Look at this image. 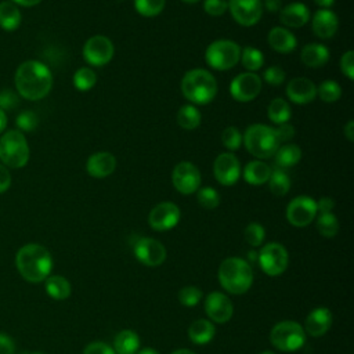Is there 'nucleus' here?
<instances>
[{
  "label": "nucleus",
  "instance_id": "53",
  "mask_svg": "<svg viewBox=\"0 0 354 354\" xmlns=\"http://www.w3.org/2000/svg\"><path fill=\"white\" fill-rule=\"evenodd\" d=\"M315 203H317V213H329L335 207V201L329 196H322Z\"/></svg>",
  "mask_w": 354,
  "mask_h": 354
},
{
  "label": "nucleus",
  "instance_id": "62",
  "mask_svg": "<svg viewBox=\"0 0 354 354\" xmlns=\"http://www.w3.org/2000/svg\"><path fill=\"white\" fill-rule=\"evenodd\" d=\"M260 354H274V353H272V351H268V350H267V351H261Z\"/></svg>",
  "mask_w": 354,
  "mask_h": 354
},
{
  "label": "nucleus",
  "instance_id": "25",
  "mask_svg": "<svg viewBox=\"0 0 354 354\" xmlns=\"http://www.w3.org/2000/svg\"><path fill=\"white\" fill-rule=\"evenodd\" d=\"M300 59L308 68H319L328 62L329 50L321 43H308L301 48Z\"/></svg>",
  "mask_w": 354,
  "mask_h": 354
},
{
  "label": "nucleus",
  "instance_id": "63",
  "mask_svg": "<svg viewBox=\"0 0 354 354\" xmlns=\"http://www.w3.org/2000/svg\"><path fill=\"white\" fill-rule=\"evenodd\" d=\"M32 354H44V353H40V351H36V353H32Z\"/></svg>",
  "mask_w": 354,
  "mask_h": 354
},
{
  "label": "nucleus",
  "instance_id": "47",
  "mask_svg": "<svg viewBox=\"0 0 354 354\" xmlns=\"http://www.w3.org/2000/svg\"><path fill=\"white\" fill-rule=\"evenodd\" d=\"M340 71L348 79H354V53L353 50H347L340 58Z\"/></svg>",
  "mask_w": 354,
  "mask_h": 354
},
{
  "label": "nucleus",
  "instance_id": "30",
  "mask_svg": "<svg viewBox=\"0 0 354 354\" xmlns=\"http://www.w3.org/2000/svg\"><path fill=\"white\" fill-rule=\"evenodd\" d=\"M44 288L47 295L54 300H65L72 292L69 281L62 275H48L44 281Z\"/></svg>",
  "mask_w": 354,
  "mask_h": 354
},
{
  "label": "nucleus",
  "instance_id": "42",
  "mask_svg": "<svg viewBox=\"0 0 354 354\" xmlns=\"http://www.w3.org/2000/svg\"><path fill=\"white\" fill-rule=\"evenodd\" d=\"M202 290L194 285L184 286L178 290V300L185 307H195L202 300Z\"/></svg>",
  "mask_w": 354,
  "mask_h": 354
},
{
  "label": "nucleus",
  "instance_id": "27",
  "mask_svg": "<svg viewBox=\"0 0 354 354\" xmlns=\"http://www.w3.org/2000/svg\"><path fill=\"white\" fill-rule=\"evenodd\" d=\"M214 333H216V328L213 322L203 318L195 319L188 328V337L191 339L192 343L199 346L207 344L214 337Z\"/></svg>",
  "mask_w": 354,
  "mask_h": 354
},
{
  "label": "nucleus",
  "instance_id": "23",
  "mask_svg": "<svg viewBox=\"0 0 354 354\" xmlns=\"http://www.w3.org/2000/svg\"><path fill=\"white\" fill-rule=\"evenodd\" d=\"M310 10L301 1H293L279 11V19L285 28H301L310 21Z\"/></svg>",
  "mask_w": 354,
  "mask_h": 354
},
{
  "label": "nucleus",
  "instance_id": "43",
  "mask_svg": "<svg viewBox=\"0 0 354 354\" xmlns=\"http://www.w3.org/2000/svg\"><path fill=\"white\" fill-rule=\"evenodd\" d=\"M243 236H245V241L256 248V246H260L264 241V236H266V230L261 224L259 223H250L246 225L245 231H243Z\"/></svg>",
  "mask_w": 354,
  "mask_h": 354
},
{
  "label": "nucleus",
  "instance_id": "35",
  "mask_svg": "<svg viewBox=\"0 0 354 354\" xmlns=\"http://www.w3.org/2000/svg\"><path fill=\"white\" fill-rule=\"evenodd\" d=\"M267 183L271 194L275 196H285L290 189V178L283 169L271 170L270 178Z\"/></svg>",
  "mask_w": 354,
  "mask_h": 354
},
{
  "label": "nucleus",
  "instance_id": "56",
  "mask_svg": "<svg viewBox=\"0 0 354 354\" xmlns=\"http://www.w3.org/2000/svg\"><path fill=\"white\" fill-rule=\"evenodd\" d=\"M17 6H24V7H33L37 6L41 0H10Z\"/></svg>",
  "mask_w": 354,
  "mask_h": 354
},
{
  "label": "nucleus",
  "instance_id": "32",
  "mask_svg": "<svg viewBox=\"0 0 354 354\" xmlns=\"http://www.w3.org/2000/svg\"><path fill=\"white\" fill-rule=\"evenodd\" d=\"M202 115L192 104H185L177 111V123L184 130H194L201 124Z\"/></svg>",
  "mask_w": 354,
  "mask_h": 354
},
{
  "label": "nucleus",
  "instance_id": "50",
  "mask_svg": "<svg viewBox=\"0 0 354 354\" xmlns=\"http://www.w3.org/2000/svg\"><path fill=\"white\" fill-rule=\"evenodd\" d=\"M18 104V97L11 90L0 91V109H11Z\"/></svg>",
  "mask_w": 354,
  "mask_h": 354
},
{
  "label": "nucleus",
  "instance_id": "1",
  "mask_svg": "<svg viewBox=\"0 0 354 354\" xmlns=\"http://www.w3.org/2000/svg\"><path fill=\"white\" fill-rule=\"evenodd\" d=\"M15 87L22 98L37 101L44 98L53 87V75L47 65L36 59L24 61L14 76Z\"/></svg>",
  "mask_w": 354,
  "mask_h": 354
},
{
  "label": "nucleus",
  "instance_id": "39",
  "mask_svg": "<svg viewBox=\"0 0 354 354\" xmlns=\"http://www.w3.org/2000/svg\"><path fill=\"white\" fill-rule=\"evenodd\" d=\"M166 6V0H134V7L137 12L142 17H156Z\"/></svg>",
  "mask_w": 354,
  "mask_h": 354
},
{
  "label": "nucleus",
  "instance_id": "20",
  "mask_svg": "<svg viewBox=\"0 0 354 354\" xmlns=\"http://www.w3.org/2000/svg\"><path fill=\"white\" fill-rule=\"evenodd\" d=\"M311 28L317 37L319 39H330L335 36L339 28V19L336 14L329 8H319L311 17Z\"/></svg>",
  "mask_w": 354,
  "mask_h": 354
},
{
  "label": "nucleus",
  "instance_id": "3",
  "mask_svg": "<svg viewBox=\"0 0 354 354\" xmlns=\"http://www.w3.org/2000/svg\"><path fill=\"white\" fill-rule=\"evenodd\" d=\"M216 77L203 68H194L185 72L181 79V93L192 105H206L217 94Z\"/></svg>",
  "mask_w": 354,
  "mask_h": 354
},
{
  "label": "nucleus",
  "instance_id": "26",
  "mask_svg": "<svg viewBox=\"0 0 354 354\" xmlns=\"http://www.w3.org/2000/svg\"><path fill=\"white\" fill-rule=\"evenodd\" d=\"M271 167L264 160H250L243 167V178L250 185H263L268 181Z\"/></svg>",
  "mask_w": 354,
  "mask_h": 354
},
{
  "label": "nucleus",
  "instance_id": "28",
  "mask_svg": "<svg viewBox=\"0 0 354 354\" xmlns=\"http://www.w3.org/2000/svg\"><path fill=\"white\" fill-rule=\"evenodd\" d=\"M112 348L116 354H136L140 348V337L134 330L123 329L115 336Z\"/></svg>",
  "mask_w": 354,
  "mask_h": 354
},
{
  "label": "nucleus",
  "instance_id": "34",
  "mask_svg": "<svg viewBox=\"0 0 354 354\" xmlns=\"http://www.w3.org/2000/svg\"><path fill=\"white\" fill-rule=\"evenodd\" d=\"M239 61L248 72H256L264 65V54L253 46H246L241 50Z\"/></svg>",
  "mask_w": 354,
  "mask_h": 354
},
{
  "label": "nucleus",
  "instance_id": "16",
  "mask_svg": "<svg viewBox=\"0 0 354 354\" xmlns=\"http://www.w3.org/2000/svg\"><path fill=\"white\" fill-rule=\"evenodd\" d=\"M241 163L232 152H221L213 162V174L217 183L230 187L241 177Z\"/></svg>",
  "mask_w": 354,
  "mask_h": 354
},
{
  "label": "nucleus",
  "instance_id": "41",
  "mask_svg": "<svg viewBox=\"0 0 354 354\" xmlns=\"http://www.w3.org/2000/svg\"><path fill=\"white\" fill-rule=\"evenodd\" d=\"M221 142L228 152H234L242 145V133L235 126H228L221 133Z\"/></svg>",
  "mask_w": 354,
  "mask_h": 354
},
{
  "label": "nucleus",
  "instance_id": "24",
  "mask_svg": "<svg viewBox=\"0 0 354 354\" xmlns=\"http://www.w3.org/2000/svg\"><path fill=\"white\" fill-rule=\"evenodd\" d=\"M267 40L270 47L279 54H289L297 46V40L295 35L285 26H274L268 32Z\"/></svg>",
  "mask_w": 354,
  "mask_h": 354
},
{
  "label": "nucleus",
  "instance_id": "6",
  "mask_svg": "<svg viewBox=\"0 0 354 354\" xmlns=\"http://www.w3.org/2000/svg\"><path fill=\"white\" fill-rule=\"evenodd\" d=\"M29 145L19 130H8L0 137V160L6 167L21 169L29 160Z\"/></svg>",
  "mask_w": 354,
  "mask_h": 354
},
{
  "label": "nucleus",
  "instance_id": "14",
  "mask_svg": "<svg viewBox=\"0 0 354 354\" xmlns=\"http://www.w3.org/2000/svg\"><path fill=\"white\" fill-rule=\"evenodd\" d=\"M180 216V207L174 202L165 201L151 209L148 214V223L155 231H169L178 224Z\"/></svg>",
  "mask_w": 354,
  "mask_h": 354
},
{
  "label": "nucleus",
  "instance_id": "2",
  "mask_svg": "<svg viewBox=\"0 0 354 354\" xmlns=\"http://www.w3.org/2000/svg\"><path fill=\"white\" fill-rule=\"evenodd\" d=\"M15 266L19 275L32 283L46 281L53 270L50 252L39 243H26L15 254Z\"/></svg>",
  "mask_w": 354,
  "mask_h": 354
},
{
  "label": "nucleus",
  "instance_id": "22",
  "mask_svg": "<svg viewBox=\"0 0 354 354\" xmlns=\"http://www.w3.org/2000/svg\"><path fill=\"white\" fill-rule=\"evenodd\" d=\"M332 326V313L328 307H317L308 313L304 322V332L310 336L319 337Z\"/></svg>",
  "mask_w": 354,
  "mask_h": 354
},
{
  "label": "nucleus",
  "instance_id": "7",
  "mask_svg": "<svg viewBox=\"0 0 354 354\" xmlns=\"http://www.w3.org/2000/svg\"><path fill=\"white\" fill-rule=\"evenodd\" d=\"M241 50L238 43L228 39H218L206 47L205 59L216 71H228L239 62Z\"/></svg>",
  "mask_w": 354,
  "mask_h": 354
},
{
  "label": "nucleus",
  "instance_id": "15",
  "mask_svg": "<svg viewBox=\"0 0 354 354\" xmlns=\"http://www.w3.org/2000/svg\"><path fill=\"white\" fill-rule=\"evenodd\" d=\"M134 256L140 263L147 267H158L160 266L167 256L166 248L158 239L153 238H138L133 246Z\"/></svg>",
  "mask_w": 354,
  "mask_h": 354
},
{
  "label": "nucleus",
  "instance_id": "21",
  "mask_svg": "<svg viewBox=\"0 0 354 354\" xmlns=\"http://www.w3.org/2000/svg\"><path fill=\"white\" fill-rule=\"evenodd\" d=\"M116 169V158L106 151H100L88 156L86 160V171L94 178L111 176Z\"/></svg>",
  "mask_w": 354,
  "mask_h": 354
},
{
  "label": "nucleus",
  "instance_id": "46",
  "mask_svg": "<svg viewBox=\"0 0 354 354\" xmlns=\"http://www.w3.org/2000/svg\"><path fill=\"white\" fill-rule=\"evenodd\" d=\"M203 10L210 17H221L228 10L227 0H205Z\"/></svg>",
  "mask_w": 354,
  "mask_h": 354
},
{
  "label": "nucleus",
  "instance_id": "59",
  "mask_svg": "<svg viewBox=\"0 0 354 354\" xmlns=\"http://www.w3.org/2000/svg\"><path fill=\"white\" fill-rule=\"evenodd\" d=\"M136 354H159L155 348H151V347H145V348H142V350H140V351H137Z\"/></svg>",
  "mask_w": 354,
  "mask_h": 354
},
{
  "label": "nucleus",
  "instance_id": "9",
  "mask_svg": "<svg viewBox=\"0 0 354 354\" xmlns=\"http://www.w3.org/2000/svg\"><path fill=\"white\" fill-rule=\"evenodd\" d=\"M257 261L261 271L270 277L281 275L289 264V254L283 245L278 242L266 243L257 253Z\"/></svg>",
  "mask_w": 354,
  "mask_h": 354
},
{
  "label": "nucleus",
  "instance_id": "49",
  "mask_svg": "<svg viewBox=\"0 0 354 354\" xmlns=\"http://www.w3.org/2000/svg\"><path fill=\"white\" fill-rule=\"evenodd\" d=\"M274 130H275V134H277L279 142H286L295 137V127L289 122L278 124Z\"/></svg>",
  "mask_w": 354,
  "mask_h": 354
},
{
  "label": "nucleus",
  "instance_id": "31",
  "mask_svg": "<svg viewBox=\"0 0 354 354\" xmlns=\"http://www.w3.org/2000/svg\"><path fill=\"white\" fill-rule=\"evenodd\" d=\"M19 25H21V12L17 4H14L10 0L1 1L0 3V28L7 32H11L18 29Z\"/></svg>",
  "mask_w": 354,
  "mask_h": 354
},
{
  "label": "nucleus",
  "instance_id": "37",
  "mask_svg": "<svg viewBox=\"0 0 354 354\" xmlns=\"http://www.w3.org/2000/svg\"><path fill=\"white\" fill-rule=\"evenodd\" d=\"M97 83V73L90 68H79L73 75V86L80 91L93 88Z\"/></svg>",
  "mask_w": 354,
  "mask_h": 354
},
{
  "label": "nucleus",
  "instance_id": "33",
  "mask_svg": "<svg viewBox=\"0 0 354 354\" xmlns=\"http://www.w3.org/2000/svg\"><path fill=\"white\" fill-rule=\"evenodd\" d=\"M267 115L268 119L275 123V124H281V123H286L290 119L292 115V109L290 105L288 104L286 100L283 98H274L268 108H267Z\"/></svg>",
  "mask_w": 354,
  "mask_h": 354
},
{
  "label": "nucleus",
  "instance_id": "11",
  "mask_svg": "<svg viewBox=\"0 0 354 354\" xmlns=\"http://www.w3.org/2000/svg\"><path fill=\"white\" fill-rule=\"evenodd\" d=\"M201 181H202L201 171L194 163L188 160H183L174 166L171 173V183H173V187L180 194L183 195L195 194L201 187Z\"/></svg>",
  "mask_w": 354,
  "mask_h": 354
},
{
  "label": "nucleus",
  "instance_id": "51",
  "mask_svg": "<svg viewBox=\"0 0 354 354\" xmlns=\"http://www.w3.org/2000/svg\"><path fill=\"white\" fill-rule=\"evenodd\" d=\"M14 353H15V343L12 337L0 332V354H14Z\"/></svg>",
  "mask_w": 354,
  "mask_h": 354
},
{
  "label": "nucleus",
  "instance_id": "61",
  "mask_svg": "<svg viewBox=\"0 0 354 354\" xmlns=\"http://www.w3.org/2000/svg\"><path fill=\"white\" fill-rule=\"evenodd\" d=\"M184 3H187V4H196V3H199L201 0H183Z\"/></svg>",
  "mask_w": 354,
  "mask_h": 354
},
{
  "label": "nucleus",
  "instance_id": "45",
  "mask_svg": "<svg viewBox=\"0 0 354 354\" xmlns=\"http://www.w3.org/2000/svg\"><path fill=\"white\" fill-rule=\"evenodd\" d=\"M263 79L270 84V86H281L285 79H286V75H285V71L278 66V65H272V66H268L264 72H263Z\"/></svg>",
  "mask_w": 354,
  "mask_h": 354
},
{
  "label": "nucleus",
  "instance_id": "44",
  "mask_svg": "<svg viewBox=\"0 0 354 354\" xmlns=\"http://www.w3.org/2000/svg\"><path fill=\"white\" fill-rule=\"evenodd\" d=\"M37 116L33 111H22L17 119H15V123L18 126L17 130L19 131H33L37 126Z\"/></svg>",
  "mask_w": 354,
  "mask_h": 354
},
{
  "label": "nucleus",
  "instance_id": "12",
  "mask_svg": "<svg viewBox=\"0 0 354 354\" xmlns=\"http://www.w3.org/2000/svg\"><path fill=\"white\" fill-rule=\"evenodd\" d=\"M261 77L256 72H242L230 83V94L239 102L254 100L261 91Z\"/></svg>",
  "mask_w": 354,
  "mask_h": 354
},
{
  "label": "nucleus",
  "instance_id": "60",
  "mask_svg": "<svg viewBox=\"0 0 354 354\" xmlns=\"http://www.w3.org/2000/svg\"><path fill=\"white\" fill-rule=\"evenodd\" d=\"M170 354H195V353L192 350H188V348H178V350L171 351Z\"/></svg>",
  "mask_w": 354,
  "mask_h": 354
},
{
  "label": "nucleus",
  "instance_id": "13",
  "mask_svg": "<svg viewBox=\"0 0 354 354\" xmlns=\"http://www.w3.org/2000/svg\"><path fill=\"white\" fill-rule=\"evenodd\" d=\"M317 217V203L307 195L293 198L286 207V220L295 227H306Z\"/></svg>",
  "mask_w": 354,
  "mask_h": 354
},
{
  "label": "nucleus",
  "instance_id": "4",
  "mask_svg": "<svg viewBox=\"0 0 354 354\" xmlns=\"http://www.w3.org/2000/svg\"><path fill=\"white\" fill-rule=\"evenodd\" d=\"M217 277L220 285L232 295L246 293L253 283L252 267L241 257H228L223 260Z\"/></svg>",
  "mask_w": 354,
  "mask_h": 354
},
{
  "label": "nucleus",
  "instance_id": "5",
  "mask_svg": "<svg viewBox=\"0 0 354 354\" xmlns=\"http://www.w3.org/2000/svg\"><path fill=\"white\" fill-rule=\"evenodd\" d=\"M242 142L248 152L260 160L272 158L281 145L274 127L263 123L248 126L242 136Z\"/></svg>",
  "mask_w": 354,
  "mask_h": 354
},
{
  "label": "nucleus",
  "instance_id": "48",
  "mask_svg": "<svg viewBox=\"0 0 354 354\" xmlns=\"http://www.w3.org/2000/svg\"><path fill=\"white\" fill-rule=\"evenodd\" d=\"M83 354H116V353L109 344L104 342H91L84 347Z\"/></svg>",
  "mask_w": 354,
  "mask_h": 354
},
{
  "label": "nucleus",
  "instance_id": "18",
  "mask_svg": "<svg viewBox=\"0 0 354 354\" xmlns=\"http://www.w3.org/2000/svg\"><path fill=\"white\" fill-rule=\"evenodd\" d=\"M205 311L210 321L225 324L234 314V304L227 295L221 292H212L205 299Z\"/></svg>",
  "mask_w": 354,
  "mask_h": 354
},
{
  "label": "nucleus",
  "instance_id": "19",
  "mask_svg": "<svg viewBox=\"0 0 354 354\" xmlns=\"http://www.w3.org/2000/svg\"><path fill=\"white\" fill-rule=\"evenodd\" d=\"M288 98L299 105H306L317 97V86L307 77H295L286 84Z\"/></svg>",
  "mask_w": 354,
  "mask_h": 354
},
{
  "label": "nucleus",
  "instance_id": "17",
  "mask_svg": "<svg viewBox=\"0 0 354 354\" xmlns=\"http://www.w3.org/2000/svg\"><path fill=\"white\" fill-rule=\"evenodd\" d=\"M231 17L242 26L256 25L263 15L261 0H227Z\"/></svg>",
  "mask_w": 354,
  "mask_h": 354
},
{
  "label": "nucleus",
  "instance_id": "58",
  "mask_svg": "<svg viewBox=\"0 0 354 354\" xmlns=\"http://www.w3.org/2000/svg\"><path fill=\"white\" fill-rule=\"evenodd\" d=\"M6 126H7V116H6V112L0 109V133L4 131Z\"/></svg>",
  "mask_w": 354,
  "mask_h": 354
},
{
  "label": "nucleus",
  "instance_id": "29",
  "mask_svg": "<svg viewBox=\"0 0 354 354\" xmlns=\"http://www.w3.org/2000/svg\"><path fill=\"white\" fill-rule=\"evenodd\" d=\"M274 162L278 166V169H286L297 165L301 159V149L296 144H283L279 145L277 152L274 153Z\"/></svg>",
  "mask_w": 354,
  "mask_h": 354
},
{
  "label": "nucleus",
  "instance_id": "8",
  "mask_svg": "<svg viewBox=\"0 0 354 354\" xmlns=\"http://www.w3.org/2000/svg\"><path fill=\"white\" fill-rule=\"evenodd\" d=\"M270 340L279 351L292 353L304 346L306 332L303 326L295 321H281L272 326Z\"/></svg>",
  "mask_w": 354,
  "mask_h": 354
},
{
  "label": "nucleus",
  "instance_id": "40",
  "mask_svg": "<svg viewBox=\"0 0 354 354\" xmlns=\"http://www.w3.org/2000/svg\"><path fill=\"white\" fill-rule=\"evenodd\" d=\"M196 199L198 203L207 210L216 209L220 205V195L218 192L212 187H203L196 191Z\"/></svg>",
  "mask_w": 354,
  "mask_h": 354
},
{
  "label": "nucleus",
  "instance_id": "36",
  "mask_svg": "<svg viewBox=\"0 0 354 354\" xmlns=\"http://www.w3.org/2000/svg\"><path fill=\"white\" fill-rule=\"evenodd\" d=\"M317 230L318 232L325 238H332L339 231V221L337 217L329 212V213H319L317 217Z\"/></svg>",
  "mask_w": 354,
  "mask_h": 354
},
{
  "label": "nucleus",
  "instance_id": "10",
  "mask_svg": "<svg viewBox=\"0 0 354 354\" xmlns=\"http://www.w3.org/2000/svg\"><path fill=\"white\" fill-rule=\"evenodd\" d=\"M115 47L109 37L104 35H94L86 40L83 46V58L88 65L104 66L113 58Z\"/></svg>",
  "mask_w": 354,
  "mask_h": 354
},
{
  "label": "nucleus",
  "instance_id": "54",
  "mask_svg": "<svg viewBox=\"0 0 354 354\" xmlns=\"http://www.w3.org/2000/svg\"><path fill=\"white\" fill-rule=\"evenodd\" d=\"M263 8H266L270 12L281 11L282 8V0H261Z\"/></svg>",
  "mask_w": 354,
  "mask_h": 354
},
{
  "label": "nucleus",
  "instance_id": "52",
  "mask_svg": "<svg viewBox=\"0 0 354 354\" xmlns=\"http://www.w3.org/2000/svg\"><path fill=\"white\" fill-rule=\"evenodd\" d=\"M11 185V174L8 171V169L0 163V194L6 192Z\"/></svg>",
  "mask_w": 354,
  "mask_h": 354
},
{
  "label": "nucleus",
  "instance_id": "38",
  "mask_svg": "<svg viewBox=\"0 0 354 354\" xmlns=\"http://www.w3.org/2000/svg\"><path fill=\"white\" fill-rule=\"evenodd\" d=\"M317 95L324 101V102H335L340 98L342 95V87L336 80H324L318 87H317Z\"/></svg>",
  "mask_w": 354,
  "mask_h": 354
},
{
  "label": "nucleus",
  "instance_id": "55",
  "mask_svg": "<svg viewBox=\"0 0 354 354\" xmlns=\"http://www.w3.org/2000/svg\"><path fill=\"white\" fill-rule=\"evenodd\" d=\"M344 136L348 141L354 140V122L353 120H348L347 124L344 126Z\"/></svg>",
  "mask_w": 354,
  "mask_h": 354
},
{
  "label": "nucleus",
  "instance_id": "57",
  "mask_svg": "<svg viewBox=\"0 0 354 354\" xmlns=\"http://www.w3.org/2000/svg\"><path fill=\"white\" fill-rule=\"evenodd\" d=\"M314 3L321 8H329L335 3V0H314Z\"/></svg>",
  "mask_w": 354,
  "mask_h": 354
}]
</instances>
